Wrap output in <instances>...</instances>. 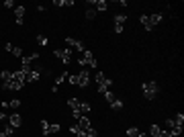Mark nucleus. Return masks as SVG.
Listing matches in <instances>:
<instances>
[{
	"mask_svg": "<svg viewBox=\"0 0 184 137\" xmlns=\"http://www.w3.org/2000/svg\"><path fill=\"white\" fill-rule=\"evenodd\" d=\"M94 80H96V88H98V94H104L107 90H111L113 86V80L108 76H104V72H96L94 74Z\"/></svg>",
	"mask_w": 184,
	"mask_h": 137,
	"instance_id": "f257e3e1",
	"label": "nucleus"
},
{
	"mask_svg": "<svg viewBox=\"0 0 184 137\" xmlns=\"http://www.w3.org/2000/svg\"><path fill=\"white\" fill-rule=\"evenodd\" d=\"M141 88H143V96H145L147 100H154V98L160 94V86H158V82H154V80L145 82Z\"/></svg>",
	"mask_w": 184,
	"mask_h": 137,
	"instance_id": "f03ea898",
	"label": "nucleus"
},
{
	"mask_svg": "<svg viewBox=\"0 0 184 137\" xmlns=\"http://www.w3.org/2000/svg\"><path fill=\"white\" fill-rule=\"evenodd\" d=\"M78 64H80V68H96V57H94V53H92L90 49H86L80 57H78Z\"/></svg>",
	"mask_w": 184,
	"mask_h": 137,
	"instance_id": "7ed1b4c3",
	"label": "nucleus"
},
{
	"mask_svg": "<svg viewBox=\"0 0 184 137\" xmlns=\"http://www.w3.org/2000/svg\"><path fill=\"white\" fill-rule=\"evenodd\" d=\"M72 53H74L72 49H55V51H53V55L62 62V64H66V66L72 62Z\"/></svg>",
	"mask_w": 184,
	"mask_h": 137,
	"instance_id": "20e7f679",
	"label": "nucleus"
},
{
	"mask_svg": "<svg viewBox=\"0 0 184 137\" xmlns=\"http://www.w3.org/2000/svg\"><path fill=\"white\" fill-rule=\"evenodd\" d=\"M66 45H68V49H72V51H80V53L86 51V45H84L82 41L74 39V37H66Z\"/></svg>",
	"mask_w": 184,
	"mask_h": 137,
	"instance_id": "39448f33",
	"label": "nucleus"
},
{
	"mask_svg": "<svg viewBox=\"0 0 184 137\" xmlns=\"http://www.w3.org/2000/svg\"><path fill=\"white\" fill-rule=\"evenodd\" d=\"M35 59H39V53L23 55V57H21V70H23V72H29V70H31V64H33Z\"/></svg>",
	"mask_w": 184,
	"mask_h": 137,
	"instance_id": "423d86ee",
	"label": "nucleus"
},
{
	"mask_svg": "<svg viewBox=\"0 0 184 137\" xmlns=\"http://www.w3.org/2000/svg\"><path fill=\"white\" fill-rule=\"evenodd\" d=\"M88 84H90V72L82 68V72H78V86H82V88H86Z\"/></svg>",
	"mask_w": 184,
	"mask_h": 137,
	"instance_id": "0eeeda50",
	"label": "nucleus"
},
{
	"mask_svg": "<svg viewBox=\"0 0 184 137\" xmlns=\"http://www.w3.org/2000/svg\"><path fill=\"white\" fill-rule=\"evenodd\" d=\"M41 72H43V70L41 68H31L29 72H25L27 74V82H39V80H41Z\"/></svg>",
	"mask_w": 184,
	"mask_h": 137,
	"instance_id": "6e6552de",
	"label": "nucleus"
},
{
	"mask_svg": "<svg viewBox=\"0 0 184 137\" xmlns=\"http://www.w3.org/2000/svg\"><path fill=\"white\" fill-rule=\"evenodd\" d=\"M8 125L10 127H21L23 125V119H21V115L19 113H12V115H8Z\"/></svg>",
	"mask_w": 184,
	"mask_h": 137,
	"instance_id": "1a4fd4ad",
	"label": "nucleus"
},
{
	"mask_svg": "<svg viewBox=\"0 0 184 137\" xmlns=\"http://www.w3.org/2000/svg\"><path fill=\"white\" fill-rule=\"evenodd\" d=\"M25 12H27V8H25V6H16V8H15L16 25H23V19H25Z\"/></svg>",
	"mask_w": 184,
	"mask_h": 137,
	"instance_id": "9d476101",
	"label": "nucleus"
},
{
	"mask_svg": "<svg viewBox=\"0 0 184 137\" xmlns=\"http://www.w3.org/2000/svg\"><path fill=\"white\" fill-rule=\"evenodd\" d=\"M90 4H94V10H100V12L108 8V2H104V0H90Z\"/></svg>",
	"mask_w": 184,
	"mask_h": 137,
	"instance_id": "9b49d317",
	"label": "nucleus"
},
{
	"mask_svg": "<svg viewBox=\"0 0 184 137\" xmlns=\"http://www.w3.org/2000/svg\"><path fill=\"white\" fill-rule=\"evenodd\" d=\"M147 19H150V25H151V27H155V25H160V23H162L164 15H162V12H154V15H150Z\"/></svg>",
	"mask_w": 184,
	"mask_h": 137,
	"instance_id": "f8f14e48",
	"label": "nucleus"
},
{
	"mask_svg": "<svg viewBox=\"0 0 184 137\" xmlns=\"http://www.w3.org/2000/svg\"><path fill=\"white\" fill-rule=\"evenodd\" d=\"M70 131H72V133H74V135H76V137H86V131H84V129L80 127L78 123H74L72 127H70Z\"/></svg>",
	"mask_w": 184,
	"mask_h": 137,
	"instance_id": "ddd939ff",
	"label": "nucleus"
},
{
	"mask_svg": "<svg viewBox=\"0 0 184 137\" xmlns=\"http://www.w3.org/2000/svg\"><path fill=\"white\" fill-rule=\"evenodd\" d=\"M76 123H78V125H80V127H82V129H84V131H86V129H90V127H92V125H90V119H88V117H86V115H82V117L78 119V121H76Z\"/></svg>",
	"mask_w": 184,
	"mask_h": 137,
	"instance_id": "4468645a",
	"label": "nucleus"
},
{
	"mask_svg": "<svg viewBox=\"0 0 184 137\" xmlns=\"http://www.w3.org/2000/svg\"><path fill=\"white\" fill-rule=\"evenodd\" d=\"M80 104H82L80 98H70V100H68V107L72 108V111H80Z\"/></svg>",
	"mask_w": 184,
	"mask_h": 137,
	"instance_id": "2eb2a0df",
	"label": "nucleus"
},
{
	"mask_svg": "<svg viewBox=\"0 0 184 137\" xmlns=\"http://www.w3.org/2000/svg\"><path fill=\"white\" fill-rule=\"evenodd\" d=\"M162 135V127L160 125H151L150 127V137H160Z\"/></svg>",
	"mask_w": 184,
	"mask_h": 137,
	"instance_id": "dca6fc26",
	"label": "nucleus"
},
{
	"mask_svg": "<svg viewBox=\"0 0 184 137\" xmlns=\"http://www.w3.org/2000/svg\"><path fill=\"white\" fill-rule=\"evenodd\" d=\"M66 80H68V72H62V74L58 76V78H55V84H53V86H58V88H59V84L66 82Z\"/></svg>",
	"mask_w": 184,
	"mask_h": 137,
	"instance_id": "f3484780",
	"label": "nucleus"
},
{
	"mask_svg": "<svg viewBox=\"0 0 184 137\" xmlns=\"http://www.w3.org/2000/svg\"><path fill=\"white\" fill-rule=\"evenodd\" d=\"M141 23H143V29H145V31H154V27L150 25V19H147V15H141Z\"/></svg>",
	"mask_w": 184,
	"mask_h": 137,
	"instance_id": "a211bd4d",
	"label": "nucleus"
},
{
	"mask_svg": "<svg viewBox=\"0 0 184 137\" xmlns=\"http://www.w3.org/2000/svg\"><path fill=\"white\" fill-rule=\"evenodd\" d=\"M59 131H62V125H59V123H51V125H49V133L55 135V133H59Z\"/></svg>",
	"mask_w": 184,
	"mask_h": 137,
	"instance_id": "6ab92c4d",
	"label": "nucleus"
},
{
	"mask_svg": "<svg viewBox=\"0 0 184 137\" xmlns=\"http://www.w3.org/2000/svg\"><path fill=\"white\" fill-rule=\"evenodd\" d=\"M35 41H37L39 45H43V47H45V45L49 43V39H47V37H45V35H37V37H35Z\"/></svg>",
	"mask_w": 184,
	"mask_h": 137,
	"instance_id": "aec40b11",
	"label": "nucleus"
},
{
	"mask_svg": "<svg viewBox=\"0 0 184 137\" xmlns=\"http://www.w3.org/2000/svg\"><path fill=\"white\" fill-rule=\"evenodd\" d=\"M113 21H115V25H123L127 21V15H123V12H121V15H115V19H113Z\"/></svg>",
	"mask_w": 184,
	"mask_h": 137,
	"instance_id": "412c9836",
	"label": "nucleus"
},
{
	"mask_svg": "<svg viewBox=\"0 0 184 137\" xmlns=\"http://www.w3.org/2000/svg\"><path fill=\"white\" fill-rule=\"evenodd\" d=\"M139 129H137V127H129V129H127V137H137V135H139Z\"/></svg>",
	"mask_w": 184,
	"mask_h": 137,
	"instance_id": "4be33fe9",
	"label": "nucleus"
},
{
	"mask_svg": "<svg viewBox=\"0 0 184 137\" xmlns=\"http://www.w3.org/2000/svg\"><path fill=\"white\" fill-rule=\"evenodd\" d=\"M174 123L178 125V127H184V115H182V113H178V115L174 117Z\"/></svg>",
	"mask_w": 184,
	"mask_h": 137,
	"instance_id": "5701e85b",
	"label": "nucleus"
},
{
	"mask_svg": "<svg viewBox=\"0 0 184 137\" xmlns=\"http://www.w3.org/2000/svg\"><path fill=\"white\" fill-rule=\"evenodd\" d=\"M111 107L115 108V111H119V108H123V100H121V98H115V100L111 103Z\"/></svg>",
	"mask_w": 184,
	"mask_h": 137,
	"instance_id": "b1692460",
	"label": "nucleus"
},
{
	"mask_svg": "<svg viewBox=\"0 0 184 137\" xmlns=\"http://www.w3.org/2000/svg\"><path fill=\"white\" fill-rule=\"evenodd\" d=\"M90 104H88V103H82V104H80V113H82V115H88V113H90Z\"/></svg>",
	"mask_w": 184,
	"mask_h": 137,
	"instance_id": "393cba45",
	"label": "nucleus"
},
{
	"mask_svg": "<svg viewBox=\"0 0 184 137\" xmlns=\"http://www.w3.org/2000/svg\"><path fill=\"white\" fill-rule=\"evenodd\" d=\"M68 82L72 86H78V74H68Z\"/></svg>",
	"mask_w": 184,
	"mask_h": 137,
	"instance_id": "a878e982",
	"label": "nucleus"
},
{
	"mask_svg": "<svg viewBox=\"0 0 184 137\" xmlns=\"http://www.w3.org/2000/svg\"><path fill=\"white\" fill-rule=\"evenodd\" d=\"M10 53H12V55H16V57H23V47H19V45H15Z\"/></svg>",
	"mask_w": 184,
	"mask_h": 137,
	"instance_id": "bb28decb",
	"label": "nucleus"
},
{
	"mask_svg": "<svg viewBox=\"0 0 184 137\" xmlns=\"http://www.w3.org/2000/svg\"><path fill=\"white\" fill-rule=\"evenodd\" d=\"M102 96H104V100H107V103H108V104H111V103H113V100H115V94H113V92H111V90H107V92L102 94Z\"/></svg>",
	"mask_w": 184,
	"mask_h": 137,
	"instance_id": "cd10ccee",
	"label": "nucleus"
},
{
	"mask_svg": "<svg viewBox=\"0 0 184 137\" xmlns=\"http://www.w3.org/2000/svg\"><path fill=\"white\" fill-rule=\"evenodd\" d=\"M8 107H10V108H15V111H16V108L21 107V100H19V98H12V100H8Z\"/></svg>",
	"mask_w": 184,
	"mask_h": 137,
	"instance_id": "c85d7f7f",
	"label": "nucleus"
},
{
	"mask_svg": "<svg viewBox=\"0 0 184 137\" xmlns=\"http://www.w3.org/2000/svg\"><path fill=\"white\" fill-rule=\"evenodd\" d=\"M41 131L43 135H49V121H41Z\"/></svg>",
	"mask_w": 184,
	"mask_h": 137,
	"instance_id": "c756f323",
	"label": "nucleus"
},
{
	"mask_svg": "<svg viewBox=\"0 0 184 137\" xmlns=\"http://www.w3.org/2000/svg\"><path fill=\"white\" fill-rule=\"evenodd\" d=\"M2 133H4L6 137H12V133H15V127H10V125H6V127H4V131H2Z\"/></svg>",
	"mask_w": 184,
	"mask_h": 137,
	"instance_id": "7c9ffc66",
	"label": "nucleus"
},
{
	"mask_svg": "<svg viewBox=\"0 0 184 137\" xmlns=\"http://www.w3.org/2000/svg\"><path fill=\"white\" fill-rule=\"evenodd\" d=\"M94 16H96V10H94V8H88V10H86V19H88V21H92Z\"/></svg>",
	"mask_w": 184,
	"mask_h": 137,
	"instance_id": "2f4dec72",
	"label": "nucleus"
},
{
	"mask_svg": "<svg viewBox=\"0 0 184 137\" xmlns=\"http://www.w3.org/2000/svg\"><path fill=\"white\" fill-rule=\"evenodd\" d=\"M72 117H74V119H76V121H78V119L82 117V113H80V111H72Z\"/></svg>",
	"mask_w": 184,
	"mask_h": 137,
	"instance_id": "473e14b6",
	"label": "nucleus"
},
{
	"mask_svg": "<svg viewBox=\"0 0 184 137\" xmlns=\"http://www.w3.org/2000/svg\"><path fill=\"white\" fill-rule=\"evenodd\" d=\"M12 47H15V45H12V43H4V51H8V53H10V51H12Z\"/></svg>",
	"mask_w": 184,
	"mask_h": 137,
	"instance_id": "72a5a7b5",
	"label": "nucleus"
},
{
	"mask_svg": "<svg viewBox=\"0 0 184 137\" xmlns=\"http://www.w3.org/2000/svg\"><path fill=\"white\" fill-rule=\"evenodd\" d=\"M4 6H6V8H12V6H15V2H12V0H6Z\"/></svg>",
	"mask_w": 184,
	"mask_h": 137,
	"instance_id": "f704fd0d",
	"label": "nucleus"
},
{
	"mask_svg": "<svg viewBox=\"0 0 184 137\" xmlns=\"http://www.w3.org/2000/svg\"><path fill=\"white\" fill-rule=\"evenodd\" d=\"M115 33H123V25H115Z\"/></svg>",
	"mask_w": 184,
	"mask_h": 137,
	"instance_id": "c9c22d12",
	"label": "nucleus"
},
{
	"mask_svg": "<svg viewBox=\"0 0 184 137\" xmlns=\"http://www.w3.org/2000/svg\"><path fill=\"white\" fill-rule=\"evenodd\" d=\"M137 137H147V133H143V131H141V133H139V135H137Z\"/></svg>",
	"mask_w": 184,
	"mask_h": 137,
	"instance_id": "e433bc0d",
	"label": "nucleus"
},
{
	"mask_svg": "<svg viewBox=\"0 0 184 137\" xmlns=\"http://www.w3.org/2000/svg\"><path fill=\"white\" fill-rule=\"evenodd\" d=\"M0 88H2V86H0Z\"/></svg>",
	"mask_w": 184,
	"mask_h": 137,
	"instance_id": "4c0bfd02",
	"label": "nucleus"
}]
</instances>
